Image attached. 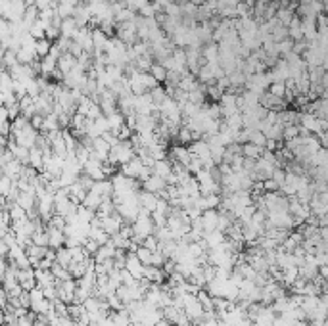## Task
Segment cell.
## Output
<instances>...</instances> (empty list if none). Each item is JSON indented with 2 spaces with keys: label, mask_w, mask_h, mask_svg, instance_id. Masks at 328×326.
Here are the masks:
<instances>
[{
  "label": "cell",
  "mask_w": 328,
  "mask_h": 326,
  "mask_svg": "<svg viewBox=\"0 0 328 326\" xmlns=\"http://www.w3.org/2000/svg\"><path fill=\"white\" fill-rule=\"evenodd\" d=\"M58 265H62V267H69V263H71V252H69V247H60L56 252V261Z\"/></svg>",
  "instance_id": "cell-4"
},
{
  "label": "cell",
  "mask_w": 328,
  "mask_h": 326,
  "mask_svg": "<svg viewBox=\"0 0 328 326\" xmlns=\"http://www.w3.org/2000/svg\"><path fill=\"white\" fill-rule=\"evenodd\" d=\"M265 148H257V146H254V144H242V156L246 159H259L261 158V154H263Z\"/></svg>",
  "instance_id": "cell-3"
},
{
  "label": "cell",
  "mask_w": 328,
  "mask_h": 326,
  "mask_svg": "<svg viewBox=\"0 0 328 326\" xmlns=\"http://www.w3.org/2000/svg\"><path fill=\"white\" fill-rule=\"evenodd\" d=\"M148 73H150V75H152V77L158 81V83H165V79H167V69H165L163 65H160V64H154Z\"/></svg>",
  "instance_id": "cell-6"
},
{
  "label": "cell",
  "mask_w": 328,
  "mask_h": 326,
  "mask_svg": "<svg viewBox=\"0 0 328 326\" xmlns=\"http://www.w3.org/2000/svg\"><path fill=\"white\" fill-rule=\"evenodd\" d=\"M144 190L146 192H150V194H156V196H160L161 192L167 188V183H165V179H161V177H158V175H150L148 179H146L144 183Z\"/></svg>",
  "instance_id": "cell-1"
},
{
  "label": "cell",
  "mask_w": 328,
  "mask_h": 326,
  "mask_svg": "<svg viewBox=\"0 0 328 326\" xmlns=\"http://www.w3.org/2000/svg\"><path fill=\"white\" fill-rule=\"evenodd\" d=\"M152 173L161 177V179H167V177L173 173V163H169L167 159H158V161H154Z\"/></svg>",
  "instance_id": "cell-2"
},
{
  "label": "cell",
  "mask_w": 328,
  "mask_h": 326,
  "mask_svg": "<svg viewBox=\"0 0 328 326\" xmlns=\"http://www.w3.org/2000/svg\"><path fill=\"white\" fill-rule=\"evenodd\" d=\"M173 2H175V4H179V6H183V4H186L188 0H173Z\"/></svg>",
  "instance_id": "cell-8"
},
{
  "label": "cell",
  "mask_w": 328,
  "mask_h": 326,
  "mask_svg": "<svg viewBox=\"0 0 328 326\" xmlns=\"http://www.w3.org/2000/svg\"><path fill=\"white\" fill-rule=\"evenodd\" d=\"M171 326H176V324H171Z\"/></svg>",
  "instance_id": "cell-9"
},
{
  "label": "cell",
  "mask_w": 328,
  "mask_h": 326,
  "mask_svg": "<svg viewBox=\"0 0 328 326\" xmlns=\"http://www.w3.org/2000/svg\"><path fill=\"white\" fill-rule=\"evenodd\" d=\"M267 92L272 94L274 98H280V100H284V96H286V85L284 83H271L269 88H267Z\"/></svg>",
  "instance_id": "cell-5"
},
{
  "label": "cell",
  "mask_w": 328,
  "mask_h": 326,
  "mask_svg": "<svg viewBox=\"0 0 328 326\" xmlns=\"http://www.w3.org/2000/svg\"><path fill=\"white\" fill-rule=\"evenodd\" d=\"M188 2H192L194 6H201V4H206V0H188Z\"/></svg>",
  "instance_id": "cell-7"
}]
</instances>
